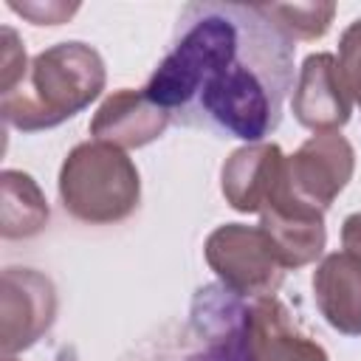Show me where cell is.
Returning <instances> with one entry per match:
<instances>
[{"instance_id": "cell-15", "label": "cell", "mask_w": 361, "mask_h": 361, "mask_svg": "<svg viewBox=\"0 0 361 361\" xmlns=\"http://www.w3.org/2000/svg\"><path fill=\"white\" fill-rule=\"evenodd\" d=\"M338 68L353 102L361 104V17L350 23L338 39Z\"/></svg>"}, {"instance_id": "cell-4", "label": "cell", "mask_w": 361, "mask_h": 361, "mask_svg": "<svg viewBox=\"0 0 361 361\" xmlns=\"http://www.w3.org/2000/svg\"><path fill=\"white\" fill-rule=\"evenodd\" d=\"M209 268L217 274L220 285L243 299L274 296L285 279V265L259 226L226 223L217 226L203 245Z\"/></svg>"}, {"instance_id": "cell-18", "label": "cell", "mask_w": 361, "mask_h": 361, "mask_svg": "<svg viewBox=\"0 0 361 361\" xmlns=\"http://www.w3.org/2000/svg\"><path fill=\"white\" fill-rule=\"evenodd\" d=\"M341 243H344V251L355 254L361 259V212L350 214L341 226Z\"/></svg>"}, {"instance_id": "cell-11", "label": "cell", "mask_w": 361, "mask_h": 361, "mask_svg": "<svg viewBox=\"0 0 361 361\" xmlns=\"http://www.w3.org/2000/svg\"><path fill=\"white\" fill-rule=\"evenodd\" d=\"M248 361H327V353L299 333L288 307L276 296L251 299Z\"/></svg>"}, {"instance_id": "cell-3", "label": "cell", "mask_w": 361, "mask_h": 361, "mask_svg": "<svg viewBox=\"0 0 361 361\" xmlns=\"http://www.w3.org/2000/svg\"><path fill=\"white\" fill-rule=\"evenodd\" d=\"M141 197L135 164L124 149L104 141L76 144L59 169V200L65 212L90 226L130 217Z\"/></svg>"}, {"instance_id": "cell-9", "label": "cell", "mask_w": 361, "mask_h": 361, "mask_svg": "<svg viewBox=\"0 0 361 361\" xmlns=\"http://www.w3.org/2000/svg\"><path fill=\"white\" fill-rule=\"evenodd\" d=\"M259 228L268 234L285 268L310 265L324 251V243H327L324 212L299 203L288 192V183L259 212Z\"/></svg>"}, {"instance_id": "cell-8", "label": "cell", "mask_w": 361, "mask_h": 361, "mask_svg": "<svg viewBox=\"0 0 361 361\" xmlns=\"http://www.w3.org/2000/svg\"><path fill=\"white\" fill-rule=\"evenodd\" d=\"M223 197L234 212H262L285 186V155L276 144H245L234 149L220 172Z\"/></svg>"}, {"instance_id": "cell-19", "label": "cell", "mask_w": 361, "mask_h": 361, "mask_svg": "<svg viewBox=\"0 0 361 361\" xmlns=\"http://www.w3.org/2000/svg\"><path fill=\"white\" fill-rule=\"evenodd\" d=\"M3 361H17V358H14V355H6V358H3Z\"/></svg>"}, {"instance_id": "cell-17", "label": "cell", "mask_w": 361, "mask_h": 361, "mask_svg": "<svg viewBox=\"0 0 361 361\" xmlns=\"http://www.w3.org/2000/svg\"><path fill=\"white\" fill-rule=\"evenodd\" d=\"M8 8L11 11H17V14H23V17H28L34 25H59V23H65L79 6H65V3H8Z\"/></svg>"}, {"instance_id": "cell-5", "label": "cell", "mask_w": 361, "mask_h": 361, "mask_svg": "<svg viewBox=\"0 0 361 361\" xmlns=\"http://www.w3.org/2000/svg\"><path fill=\"white\" fill-rule=\"evenodd\" d=\"M353 169L355 152L350 141L338 133H316L290 158H285V183L299 203L327 212L350 183Z\"/></svg>"}, {"instance_id": "cell-2", "label": "cell", "mask_w": 361, "mask_h": 361, "mask_svg": "<svg viewBox=\"0 0 361 361\" xmlns=\"http://www.w3.org/2000/svg\"><path fill=\"white\" fill-rule=\"evenodd\" d=\"M104 59L85 42H56L39 51L25 79L0 99L6 124L23 133L51 130L76 113L104 90Z\"/></svg>"}, {"instance_id": "cell-12", "label": "cell", "mask_w": 361, "mask_h": 361, "mask_svg": "<svg viewBox=\"0 0 361 361\" xmlns=\"http://www.w3.org/2000/svg\"><path fill=\"white\" fill-rule=\"evenodd\" d=\"M313 296L333 330L361 336V259L355 254H327L313 274Z\"/></svg>"}, {"instance_id": "cell-1", "label": "cell", "mask_w": 361, "mask_h": 361, "mask_svg": "<svg viewBox=\"0 0 361 361\" xmlns=\"http://www.w3.org/2000/svg\"><path fill=\"white\" fill-rule=\"evenodd\" d=\"M262 3H186L144 96L172 121L262 144L293 87V45Z\"/></svg>"}, {"instance_id": "cell-10", "label": "cell", "mask_w": 361, "mask_h": 361, "mask_svg": "<svg viewBox=\"0 0 361 361\" xmlns=\"http://www.w3.org/2000/svg\"><path fill=\"white\" fill-rule=\"evenodd\" d=\"M169 121V113L152 104L144 90L121 87L110 93L96 110L90 121V135L93 141H104L118 149H135L161 138Z\"/></svg>"}, {"instance_id": "cell-16", "label": "cell", "mask_w": 361, "mask_h": 361, "mask_svg": "<svg viewBox=\"0 0 361 361\" xmlns=\"http://www.w3.org/2000/svg\"><path fill=\"white\" fill-rule=\"evenodd\" d=\"M25 51L14 34V28L3 25V51H0V90L11 93L25 79Z\"/></svg>"}, {"instance_id": "cell-13", "label": "cell", "mask_w": 361, "mask_h": 361, "mask_svg": "<svg viewBox=\"0 0 361 361\" xmlns=\"http://www.w3.org/2000/svg\"><path fill=\"white\" fill-rule=\"evenodd\" d=\"M0 189H3V203H0V231L6 240H20V237H34L45 228L48 223V203L45 195L39 192L37 180L25 172L6 169L0 175Z\"/></svg>"}, {"instance_id": "cell-7", "label": "cell", "mask_w": 361, "mask_h": 361, "mask_svg": "<svg viewBox=\"0 0 361 361\" xmlns=\"http://www.w3.org/2000/svg\"><path fill=\"white\" fill-rule=\"evenodd\" d=\"M290 110L296 121L313 133H336L350 121L353 96L333 54H310L302 62Z\"/></svg>"}, {"instance_id": "cell-6", "label": "cell", "mask_w": 361, "mask_h": 361, "mask_svg": "<svg viewBox=\"0 0 361 361\" xmlns=\"http://www.w3.org/2000/svg\"><path fill=\"white\" fill-rule=\"evenodd\" d=\"M56 316L54 282L34 268H6L0 288V347L14 355L37 344Z\"/></svg>"}, {"instance_id": "cell-14", "label": "cell", "mask_w": 361, "mask_h": 361, "mask_svg": "<svg viewBox=\"0 0 361 361\" xmlns=\"http://www.w3.org/2000/svg\"><path fill=\"white\" fill-rule=\"evenodd\" d=\"M262 8L293 39L324 37L336 14L333 3H262Z\"/></svg>"}]
</instances>
